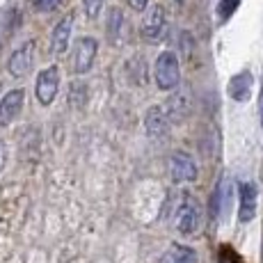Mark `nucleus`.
Instances as JSON below:
<instances>
[{
	"label": "nucleus",
	"mask_w": 263,
	"mask_h": 263,
	"mask_svg": "<svg viewBox=\"0 0 263 263\" xmlns=\"http://www.w3.org/2000/svg\"><path fill=\"white\" fill-rule=\"evenodd\" d=\"M160 263H197V254L185 245H172L163 254Z\"/></svg>",
	"instance_id": "14"
},
{
	"label": "nucleus",
	"mask_w": 263,
	"mask_h": 263,
	"mask_svg": "<svg viewBox=\"0 0 263 263\" xmlns=\"http://www.w3.org/2000/svg\"><path fill=\"white\" fill-rule=\"evenodd\" d=\"M58 87H60V69L58 67L44 69L37 76V87H34L37 101L42 105H50L55 101V96H58Z\"/></svg>",
	"instance_id": "4"
},
{
	"label": "nucleus",
	"mask_w": 263,
	"mask_h": 263,
	"mask_svg": "<svg viewBox=\"0 0 263 263\" xmlns=\"http://www.w3.org/2000/svg\"><path fill=\"white\" fill-rule=\"evenodd\" d=\"M190 105H192L190 92H188L185 87H183V89L176 87V94L167 101V112H170L167 119L176 121V124H179V121H183V119L190 115Z\"/></svg>",
	"instance_id": "10"
},
{
	"label": "nucleus",
	"mask_w": 263,
	"mask_h": 263,
	"mask_svg": "<svg viewBox=\"0 0 263 263\" xmlns=\"http://www.w3.org/2000/svg\"><path fill=\"white\" fill-rule=\"evenodd\" d=\"M5 165H7V144L0 140V172L5 170Z\"/></svg>",
	"instance_id": "21"
},
{
	"label": "nucleus",
	"mask_w": 263,
	"mask_h": 263,
	"mask_svg": "<svg viewBox=\"0 0 263 263\" xmlns=\"http://www.w3.org/2000/svg\"><path fill=\"white\" fill-rule=\"evenodd\" d=\"M174 227L181 234H195L201 227V206L188 192H181L174 206Z\"/></svg>",
	"instance_id": "1"
},
{
	"label": "nucleus",
	"mask_w": 263,
	"mask_h": 263,
	"mask_svg": "<svg viewBox=\"0 0 263 263\" xmlns=\"http://www.w3.org/2000/svg\"><path fill=\"white\" fill-rule=\"evenodd\" d=\"M252 85H254V78H252L250 71H240L236 73L234 78L229 80V87H227V92L234 101H247L252 94Z\"/></svg>",
	"instance_id": "13"
},
{
	"label": "nucleus",
	"mask_w": 263,
	"mask_h": 263,
	"mask_svg": "<svg viewBox=\"0 0 263 263\" xmlns=\"http://www.w3.org/2000/svg\"><path fill=\"white\" fill-rule=\"evenodd\" d=\"M140 32H142L146 42H158V39L165 37V32H167V12H165L163 5H154L144 14Z\"/></svg>",
	"instance_id": "3"
},
{
	"label": "nucleus",
	"mask_w": 263,
	"mask_h": 263,
	"mask_svg": "<svg viewBox=\"0 0 263 263\" xmlns=\"http://www.w3.org/2000/svg\"><path fill=\"white\" fill-rule=\"evenodd\" d=\"M121 23H124V16H121V12H119V7H112L110 9V14H108V37L112 39H117V34L121 32Z\"/></svg>",
	"instance_id": "16"
},
{
	"label": "nucleus",
	"mask_w": 263,
	"mask_h": 263,
	"mask_svg": "<svg viewBox=\"0 0 263 263\" xmlns=\"http://www.w3.org/2000/svg\"><path fill=\"white\" fill-rule=\"evenodd\" d=\"M96 48H99V44L92 37H80L76 42V48H73V71L76 73H87L92 69Z\"/></svg>",
	"instance_id": "6"
},
{
	"label": "nucleus",
	"mask_w": 263,
	"mask_h": 263,
	"mask_svg": "<svg viewBox=\"0 0 263 263\" xmlns=\"http://www.w3.org/2000/svg\"><path fill=\"white\" fill-rule=\"evenodd\" d=\"M128 5H130V9H135V12H144L149 0H128Z\"/></svg>",
	"instance_id": "20"
},
{
	"label": "nucleus",
	"mask_w": 263,
	"mask_h": 263,
	"mask_svg": "<svg viewBox=\"0 0 263 263\" xmlns=\"http://www.w3.org/2000/svg\"><path fill=\"white\" fill-rule=\"evenodd\" d=\"M34 5H37V9H42V12H53V9H58L60 5H62V0H34Z\"/></svg>",
	"instance_id": "19"
},
{
	"label": "nucleus",
	"mask_w": 263,
	"mask_h": 263,
	"mask_svg": "<svg viewBox=\"0 0 263 263\" xmlns=\"http://www.w3.org/2000/svg\"><path fill=\"white\" fill-rule=\"evenodd\" d=\"M170 176L174 183H190L197 179V165L185 151H176L170 158Z\"/></svg>",
	"instance_id": "5"
},
{
	"label": "nucleus",
	"mask_w": 263,
	"mask_h": 263,
	"mask_svg": "<svg viewBox=\"0 0 263 263\" xmlns=\"http://www.w3.org/2000/svg\"><path fill=\"white\" fill-rule=\"evenodd\" d=\"M32 64H34V44L25 42L21 48H16L12 53V58H9V62H7V69L14 78H23V76L32 69Z\"/></svg>",
	"instance_id": "7"
},
{
	"label": "nucleus",
	"mask_w": 263,
	"mask_h": 263,
	"mask_svg": "<svg viewBox=\"0 0 263 263\" xmlns=\"http://www.w3.org/2000/svg\"><path fill=\"white\" fill-rule=\"evenodd\" d=\"M103 3H105V0H83L85 14H87L89 18H96V16H99V12L103 9Z\"/></svg>",
	"instance_id": "18"
},
{
	"label": "nucleus",
	"mask_w": 263,
	"mask_h": 263,
	"mask_svg": "<svg viewBox=\"0 0 263 263\" xmlns=\"http://www.w3.org/2000/svg\"><path fill=\"white\" fill-rule=\"evenodd\" d=\"M71 28H73V16H64L62 21L55 25L53 37H50V50L55 55H62L69 48V39H71Z\"/></svg>",
	"instance_id": "11"
},
{
	"label": "nucleus",
	"mask_w": 263,
	"mask_h": 263,
	"mask_svg": "<svg viewBox=\"0 0 263 263\" xmlns=\"http://www.w3.org/2000/svg\"><path fill=\"white\" fill-rule=\"evenodd\" d=\"M146 133H149L151 140H163L167 138L170 133V119H167V112H165L163 108H158V105H151L149 110H146Z\"/></svg>",
	"instance_id": "8"
},
{
	"label": "nucleus",
	"mask_w": 263,
	"mask_h": 263,
	"mask_svg": "<svg viewBox=\"0 0 263 263\" xmlns=\"http://www.w3.org/2000/svg\"><path fill=\"white\" fill-rule=\"evenodd\" d=\"M154 78L158 89L163 92H170V89H176L181 83V71H179V58H176L172 50H165V53L158 55L154 67Z\"/></svg>",
	"instance_id": "2"
},
{
	"label": "nucleus",
	"mask_w": 263,
	"mask_h": 263,
	"mask_svg": "<svg viewBox=\"0 0 263 263\" xmlns=\"http://www.w3.org/2000/svg\"><path fill=\"white\" fill-rule=\"evenodd\" d=\"M236 7H238V0H220V5H217V14H220V18L224 21V18H229L231 14H234Z\"/></svg>",
	"instance_id": "17"
},
{
	"label": "nucleus",
	"mask_w": 263,
	"mask_h": 263,
	"mask_svg": "<svg viewBox=\"0 0 263 263\" xmlns=\"http://www.w3.org/2000/svg\"><path fill=\"white\" fill-rule=\"evenodd\" d=\"M229 195H231V185H229V181H224L222 179L220 183H217V188H215V195H213V213L215 215H222L224 213V206H227V199H229Z\"/></svg>",
	"instance_id": "15"
},
{
	"label": "nucleus",
	"mask_w": 263,
	"mask_h": 263,
	"mask_svg": "<svg viewBox=\"0 0 263 263\" xmlns=\"http://www.w3.org/2000/svg\"><path fill=\"white\" fill-rule=\"evenodd\" d=\"M238 192H240L238 217H240V222H250L252 217H254V213H256V185L242 181V183L238 185Z\"/></svg>",
	"instance_id": "12"
},
{
	"label": "nucleus",
	"mask_w": 263,
	"mask_h": 263,
	"mask_svg": "<svg viewBox=\"0 0 263 263\" xmlns=\"http://www.w3.org/2000/svg\"><path fill=\"white\" fill-rule=\"evenodd\" d=\"M23 101H25L23 89H12V92L3 96V101H0V126H9L18 117V112L23 108Z\"/></svg>",
	"instance_id": "9"
},
{
	"label": "nucleus",
	"mask_w": 263,
	"mask_h": 263,
	"mask_svg": "<svg viewBox=\"0 0 263 263\" xmlns=\"http://www.w3.org/2000/svg\"><path fill=\"white\" fill-rule=\"evenodd\" d=\"M261 121H263V92H261Z\"/></svg>",
	"instance_id": "22"
}]
</instances>
